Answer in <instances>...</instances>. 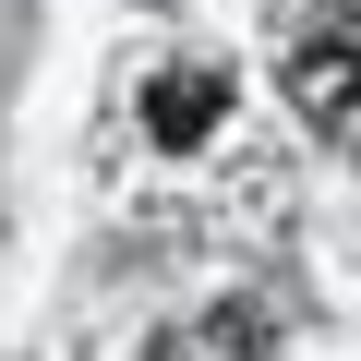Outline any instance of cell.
I'll return each mask as SVG.
<instances>
[{
  "label": "cell",
  "instance_id": "cell-2",
  "mask_svg": "<svg viewBox=\"0 0 361 361\" xmlns=\"http://www.w3.org/2000/svg\"><path fill=\"white\" fill-rule=\"evenodd\" d=\"M229 97H241V85H229L217 61H169V73L145 85V145H157V157H205L217 121H229Z\"/></svg>",
  "mask_w": 361,
  "mask_h": 361
},
{
  "label": "cell",
  "instance_id": "cell-1",
  "mask_svg": "<svg viewBox=\"0 0 361 361\" xmlns=\"http://www.w3.org/2000/svg\"><path fill=\"white\" fill-rule=\"evenodd\" d=\"M289 109H301L337 157H361V13H337V25H313V37L289 49Z\"/></svg>",
  "mask_w": 361,
  "mask_h": 361
},
{
  "label": "cell",
  "instance_id": "cell-3",
  "mask_svg": "<svg viewBox=\"0 0 361 361\" xmlns=\"http://www.w3.org/2000/svg\"><path fill=\"white\" fill-rule=\"evenodd\" d=\"M205 349H217V361H265V349H277V301H253V289H229V301L205 313Z\"/></svg>",
  "mask_w": 361,
  "mask_h": 361
}]
</instances>
